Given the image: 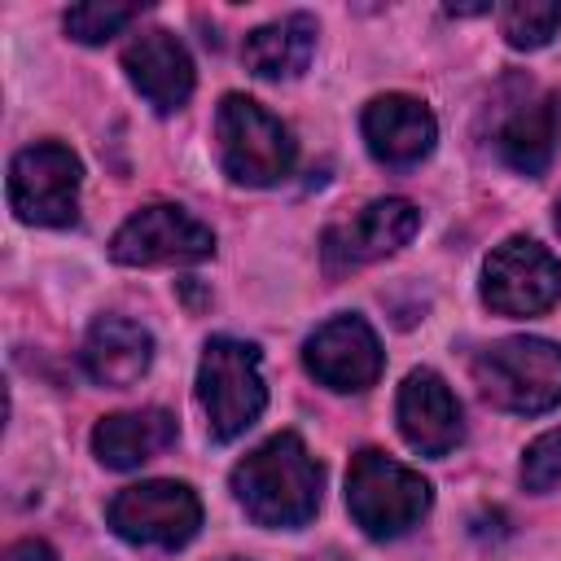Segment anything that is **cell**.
<instances>
[{
    "label": "cell",
    "instance_id": "6da1fadb",
    "mask_svg": "<svg viewBox=\"0 0 561 561\" xmlns=\"http://www.w3.org/2000/svg\"><path fill=\"white\" fill-rule=\"evenodd\" d=\"M324 469L298 434H272L232 469V495L259 526H307L320 508Z\"/></svg>",
    "mask_w": 561,
    "mask_h": 561
},
{
    "label": "cell",
    "instance_id": "7a4b0ae2",
    "mask_svg": "<svg viewBox=\"0 0 561 561\" xmlns=\"http://www.w3.org/2000/svg\"><path fill=\"white\" fill-rule=\"evenodd\" d=\"M346 508L364 535L394 539L430 513V482L386 451L364 447L346 469Z\"/></svg>",
    "mask_w": 561,
    "mask_h": 561
},
{
    "label": "cell",
    "instance_id": "3957f363",
    "mask_svg": "<svg viewBox=\"0 0 561 561\" xmlns=\"http://www.w3.org/2000/svg\"><path fill=\"white\" fill-rule=\"evenodd\" d=\"M478 390L517 416H539L561 403V342L504 337L473 359Z\"/></svg>",
    "mask_w": 561,
    "mask_h": 561
},
{
    "label": "cell",
    "instance_id": "277c9868",
    "mask_svg": "<svg viewBox=\"0 0 561 561\" xmlns=\"http://www.w3.org/2000/svg\"><path fill=\"white\" fill-rule=\"evenodd\" d=\"M215 136H219V162L237 184L267 188L294 171L298 149L289 127L241 92H228L219 101Z\"/></svg>",
    "mask_w": 561,
    "mask_h": 561
},
{
    "label": "cell",
    "instance_id": "5b68a950",
    "mask_svg": "<svg viewBox=\"0 0 561 561\" xmlns=\"http://www.w3.org/2000/svg\"><path fill=\"white\" fill-rule=\"evenodd\" d=\"M197 399L206 408V430L215 443L245 434L267 403L259 351L237 337H210L197 364Z\"/></svg>",
    "mask_w": 561,
    "mask_h": 561
},
{
    "label": "cell",
    "instance_id": "8992f818",
    "mask_svg": "<svg viewBox=\"0 0 561 561\" xmlns=\"http://www.w3.org/2000/svg\"><path fill=\"white\" fill-rule=\"evenodd\" d=\"M79 180L83 167L66 145L57 140L26 145L9 162V206L26 224L66 228L79 219Z\"/></svg>",
    "mask_w": 561,
    "mask_h": 561
},
{
    "label": "cell",
    "instance_id": "52a82bcc",
    "mask_svg": "<svg viewBox=\"0 0 561 561\" xmlns=\"http://www.w3.org/2000/svg\"><path fill=\"white\" fill-rule=\"evenodd\" d=\"M110 526L118 539L127 543H145V548H184L197 526H202V500L193 495V486L184 482H136L123 486L110 500Z\"/></svg>",
    "mask_w": 561,
    "mask_h": 561
},
{
    "label": "cell",
    "instance_id": "ba28073f",
    "mask_svg": "<svg viewBox=\"0 0 561 561\" xmlns=\"http://www.w3.org/2000/svg\"><path fill=\"white\" fill-rule=\"evenodd\" d=\"M482 302L500 316H543L561 302V263L539 241L508 237L482 263Z\"/></svg>",
    "mask_w": 561,
    "mask_h": 561
},
{
    "label": "cell",
    "instance_id": "9c48e42d",
    "mask_svg": "<svg viewBox=\"0 0 561 561\" xmlns=\"http://www.w3.org/2000/svg\"><path fill=\"white\" fill-rule=\"evenodd\" d=\"M114 263L127 267H153V263H202L215 254V232L188 215L184 206L153 202L136 210L114 237H110Z\"/></svg>",
    "mask_w": 561,
    "mask_h": 561
},
{
    "label": "cell",
    "instance_id": "30bf717a",
    "mask_svg": "<svg viewBox=\"0 0 561 561\" xmlns=\"http://www.w3.org/2000/svg\"><path fill=\"white\" fill-rule=\"evenodd\" d=\"M307 373L329 390H368L381 377V342L364 316H333L324 320L302 346Z\"/></svg>",
    "mask_w": 561,
    "mask_h": 561
},
{
    "label": "cell",
    "instance_id": "8fae6325",
    "mask_svg": "<svg viewBox=\"0 0 561 561\" xmlns=\"http://www.w3.org/2000/svg\"><path fill=\"white\" fill-rule=\"evenodd\" d=\"M416 228H421V210L412 202H403V197L368 202L351 224L324 232V263L333 272L373 263V259L394 254L399 245H408Z\"/></svg>",
    "mask_w": 561,
    "mask_h": 561
},
{
    "label": "cell",
    "instance_id": "7c38bea8",
    "mask_svg": "<svg viewBox=\"0 0 561 561\" xmlns=\"http://www.w3.org/2000/svg\"><path fill=\"white\" fill-rule=\"evenodd\" d=\"M399 434L412 451L421 456H447L465 425H460V403L447 390V381L434 368H416L399 386Z\"/></svg>",
    "mask_w": 561,
    "mask_h": 561
},
{
    "label": "cell",
    "instance_id": "4fadbf2b",
    "mask_svg": "<svg viewBox=\"0 0 561 561\" xmlns=\"http://www.w3.org/2000/svg\"><path fill=\"white\" fill-rule=\"evenodd\" d=\"M364 140H368V153L386 167H412L421 162L434 140H438V123L434 114L416 101V96H403V92H386V96H373L364 105Z\"/></svg>",
    "mask_w": 561,
    "mask_h": 561
},
{
    "label": "cell",
    "instance_id": "5bb4252c",
    "mask_svg": "<svg viewBox=\"0 0 561 561\" xmlns=\"http://www.w3.org/2000/svg\"><path fill=\"white\" fill-rule=\"evenodd\" d=\"M123 70L158 114H171L193 96V57L171 31L136 35L123 53Z\"/></svg>",
    "mask_w": 561,
    "mask_h": 561
},
{
    "label": "cell",
    "instance_id": "9a60e30c",
    "mask_svg": "<svg viewBox=\"0 0 561 561\" xmlns=\"http://www.w3.org/2000/svg\"><path fill=\"white\" fill-rule=\"evenodd\" d=\"M153 359V337L123 316H101L83 342V368L96 386H136Z\"/></svg>",
    "mask_w": 561,
    "mask_h": 561
},
{
    "label": "cell",
    "instance_id": "2e32d148",
    "mask_svg": "<svg viewBox=\"0 0 561 561\" xmlns=\"http://www.w3.org/2000/svg\"><path fill=\"white\" fill-rule=\"evenodd\" d=\"M175 416L162 408H140V412H114L96 421L92 430V451L105 469H140L158 451L175 443Z\"/></svg>",
    "mask_w": 561,
    "mask_h": 561
},
{
    "label": "cell",
    "instance_id": "e0dca14e",
    "mask_svg": "<svg viewBox=\"0 0 561 561\" xmlns=\"http://www.w3.org/2000/svg\"><path fill=\"white\" fill-rule=\"evenodd\" d=\"M311 53H316V18L311 13H285V18L250 31L241 44V61L259 79H294L307 70Z\"/></svg>",
    "mask_w": 561,
    "mask_h": 561
},
{
    "label": "cell",
    "instance_id": "ac0fdd59",
    "mask_svg": "<svg viewBox=\"0 0 561 561\" xmlns=\"http://www.w3.org/2000/svg\"><path fill=\"white\" fill-rule=\"evenodd\" d=\"M495 149L500 158L522 171V175H543L548 162H552V149H557V101L543 96L535 105H522L504 118L500 136H495Z\"/></svg>",
    "mask_w": 561,
    "mask_h": 561
},
{
    "label": "cell",
    "instance_id": "d6986e66",
    "mask_svg": "<svg viewBox=\"0 0 561 561\" xmlns=\"http://www.w3.org/2000/svg\"><path fill=\"white\" fill-rule=\"evenodd\" d=\"M500 31L513 48H543L561 31L557 0H513L500 9Z\"/></svg>",
    "mask_w": 561,
    "mask_h": 561
},
{
    "label": "cell",
    "instance_id": "ffe728a7",
    "mask_svg": "<svg viewBox=\"0 0 561 561\" xmlns=\"http://www.w3.org/2000/svg\"><path fill=\"white\" fill-rule=\"evenodd\" d=\"M136 18H140V4H75L66 9V31L79 44H105Z\"/></svg>",
    "mask_w": 561,
    "mask_h": 561
},
{
    "label": "cell",
    "instance_id": "44dd1931",
    "mask_svg": "<svg viewBox=\"0 0 561 561\" xmlns=\"http://www.w3.org/2000/svg\"><path fill=\"white\" fill-rule=\"evenodd\" d=\"M522 482H526V491H552L561 482V430H548L526 447Z\"/></svg>",
    "mask_w": 561,
    "mask_h": 561
},
{
    "label": "cell",
    "instance_id": "7402d4cb",
    "mask_svg": "<svg viewBox=\"0 0 561 561\" xmlns=\"http://www.w3.org/2000/svg\"><path fill=\"white\" fill-rule=\"evenodd\" d=\"M4 561H57V552H53L44 539H18V543L4 552Z\"/></svg>",
    "mask_w": 561,
    "mask_h": 561
},
{
    "label": "cell",
    "instance_id": "603a6c76",
    "mask_svg": "<svg viewBox=\"0 0 561 561\" xmlns=\"http://www.w3.org/2000/svg\"><path fill=\"white\" fill-rule=\"evenodd\" d=\"M316 561H346V557H337V552H329V557H316Z\"/></svg>",
    "mask_w": 561,
    "mask_h": 561
},
{
    "label": "cell",
    "instance_id": "cb8c5ba5",
    "mask_svg": "<svg viewBox=\"0 0 561 561\" xmlns=\"http://www.w3.org/2000/svg\"><path fill=\"white\" fill-rule=\"evenodd\" d=\"M557 232H561V202H557Z\"/></svg>",
    "mask_w": 561,
    "mask_h": 561
},
{
    "label": "cell",
    "instance_id": "d4e9b609",
    "mask_svg": "<svg viewBox=\"0 0 561 561\" xmlns=\"http://www.w3.org/2000/svg\"><path fill=\"white\" fill-rule=\"evenodd\" d=\"M224 561H241V557H224Z\"/></svg>",
    "mask_w": 561,
    "mask_h": 561
}]
</instances>
